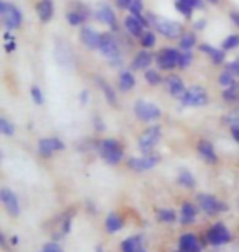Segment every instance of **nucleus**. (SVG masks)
Returning a JSON list of instances; mask_svg holds the SVG:
<instances>
[{
  "label": "nucleus",
  "mask_w": 239,
  "mask_h": 252,
  "mask_svg": "<svg viewBox=\"0 0 239 252\" xmlns=\"http://www.w3.org/2000/svg\"><path fill=\"white\" fill-rule=\"evenodd\" d=\"M147 17H149V22L154 27L156 32L167 39H179L185 33L184 25L180 22H175V20L166 18L162 15H154V13H149Z\"/></svg>",
  "instance_id": "1"
},
{
  "label": "nucleus",
  "mask_w": 239,
  "mask_h": 252,
  "mask_svg": "<svg viewBox=\"0 0 239 252\" xmlns=\"http://www.w3.org/2000/svg\"><path fill=\"white\" fill-rule=\"evenodd\" d=\"M97 153H99L100 158L110 165L120 164L125 158L123 146H121L116 139H111V138L99 141V143H97Z\"/></svg>",
  "instance_id": "2"
},
{
  "label": "nucleus",
  "mask_w": 239,
  "mask_h": 252,
  "mask_svg": "<svg viewBox=\"0 0 239 252\" xmlns=\"http://www.w3.org/2000/svg\"><path fill=\"white\" fill-rule=\"evenodd\" d=\"M0 17H2L3 27L7 28L8 32H15V30H18L23 23V15L20 12V8L17 5L5 2V0L0 2Z\"/></svg>",
  "instance_id": "3"
},
{
  "label": "nucleus",
  "mask_w": 239,
  "mask_h": 252,
  "mask_svg": "<svg viewBox=\"0 0 239 252\" xmlns=\"http://www.w3.org/2000/svg\"><path fill=\"white\" fill-rule=\"evenodd\" d=\"M179 100L182 107H205L210 103V95L202 85H192Z\"/></svg>",
  "instance_id": "4"
},
{
  "label": "nucleus",
  "mask_w": 239,
  "mask_h": 252,
  "mask_svg": "<svg viewBox=\"0 0 239 252\" xmlns=\"http://www.w3.org/2000/svg\"><path fill=\"white\" fill-rule=\"evenodd\" d=\"M197 203L203 213L208 216H216L223 213V211L230 210V206H228L225 201H221L220 198H216L215 195H210V193H198Z\"/></svg>",
  "instance_id": "5"
},
{
  "label": "nucleus",
  "mask_w": 239,
  "mask_h": 252,
  "mask_svg": "<svg viewBox=\"0 0 239 252\" xmlns=\"http://www.w3.org/2000/svg\"><path fill=\"white\" fill-rule=\"evenodd\" d=\"M162 136V128L159 125L149 126L146 128L138 138V148L143 154H152V149L156 148V144L159 143Z\"/></svg>",
  "instance_id": "6"
},
{
  "label": "nucleus",
  "mask_w": 239,
  "mask_h": 252,
  "mask_svg": "<svg viewBox=\"0 0 239 252\" xmlns=\"http://www.w3.org/2000/svg\"><path fill=\"white\" fill-rule=\"evenodd\" d=\"M231 239H233V236L225 223H215L206 231V243L210 246H215V248L230 244Z\"/></svg>",
  "instance_id": "7"
},
{
  "label": "nucleus",
  "mask_w": 239,
  "mask_h": 252,
  "mask_svg": "<svg viewBox=\"0 0 239 252\" xmlns=\"http://www.w3.org/2000/svg\"><path fill=\"white\" fill-rule=\"evenodd\" d=\"M179 58L180 51L175 48H162L159 53L156 54V64L161 70H172L179 67Z\"/></svg>",
  "instance_id": "8"
},
{
  "label": "nucleus",
  "mask_w": 239,
  "mask_h": 252,
  "mask_svg": "<svg viewBox=\"0 0 239 252\" xmlns=\"http://www.w3.org/2000/svg\"><path fill=\"white\" fill-rule=\"evenodd\" d=\"M135 115L139 122H156L161 118V108L157 105L146 102V100H138L135 103Z\"/></svg>",
  "instance_id": "9"
},
{
  "label": "nucleus",
  "mask_w": 239,
  "mask_h": 252,
  "mask_svg": "<svg viewBox=\"0 0 239 252\" xmlns=\"http://www.w3.org/2000/svg\"><path fill=\"white\" fill-rule=\"evenodd\" d=\"M99 51H100L102 56H105V58H108V59H115V58H120L121 56L120 43H118V39L115 38V34H111V33H102Z\"/></svg>",
  "instance_id": "10"
},
{
  "label": "nucleus",
  "mask_w": 239,
  "mask_h": 252,
  "mask_svg": "<svg viewBox=\"0 0 239 252\" xmlns=\"http://www.w3.org/2000/svg\"><path fill=\"white\" fill-rule=\"evenodd\" d=\"M161 158L156 154H143L141 158H130L128 167L135 172H146V170L154 169L159 164Z\"/></svg>",
  "instance_id": "11"
},
{
  "label": "nucleus",
  "mask_w": 239,
  "mask_h": 252,
  "mask_svg": "<svg viewBox=\"0 0 239 252\" xmlns=\"http://www.w3.org/2000/svg\"><path fill=\"white\" fill-rule=\"evenodd\" d=\"M64 148H66V144L59 138H56V136L54 138H43L38 141V154L46 159L56 153L64 151Z\"/></svg>",
  "instance_id": "12"
},
{
  "label": "nucleus",
  "mask_w": 239,
  "mask_h": 252,
  "mask_svg": "<svg viewBox=\"0 0 239 252\" xmlns=\"http://www.w3.org/2000/svg\"><path fill=\"white\" fill-rule=\"evenodd\" d=\"M0 200H2L3 208L8 211V215H12V216L20 215L22 208H20V200H18L17 193H13L10 189L3 187L2 190H0Z\"/></svg>",
  "instance_id": "13"
},
{
  "label": "nucleus",
  "mask_w": 239,
  "mask_h": 252,
  "mask_svg": "<svg viewBox=\"0 0 239 252\" xmlns=\"http://www.w3.org/2000/svg\"><path fill=\"white\" fill-rule=\"evenodd\" d=\"M95 17L100 23L106 25L111 30H118V20H116V13L113 12V8L106 3H102L95 12Z\"/></svg>",
  "instance_id": "14"
},
{
  "label": "nucleus",
  "mask_w": 239,
  "mask_h": 252,
  "mask_svg": "<svg viewBox=\"0 0 239 252\" xmlns=\"http://www.w3.org/2000/svg\"><path fill=\"white\" fill-rule=\"evenodd\" d=\"M102 33L97 32L92 27H82L80 30V41L87 49H99Z\"/></svg>",
  "instance_id": "15"
},
{
  "label": "nucleus",
  "mask_w": 239,
  "mask_h": 252,
  "mask_svg": "<svg viewBox=\"0 0 239 252\" xmlns=\"http://www.w3.org/2000/svg\"><path fill=\"white\" fill-rule=\"evenodd\" d=\"M156 63V56H152L149 49H141L136 53V56L131 61V69L133 70H146L151 67V64Z\"/></svg>",
  "instance_id": "16"
},
{
  "label": "nucleus",
  "mask_w": 239,
  "mask_h": 252,
  "mask_svg": "<svg viewBox=\"0 0 239 252\" xmlns=\"http://www.w3.org/2000/svg\"><path fill=\"white\" fill-rule=\"evenodd\" d=\"M197 153L200 154V158L208 164H216L218 162V154L215 151V146H213L208 139H200L197 144Z\"/></svg>",
  "instance_id": "17"
},
{
  "label": "nucleus",
  "mask_w": 239,
  "mask_h": 252,
  "mask_svg": "<svg viewBox=\"0 0 239 252\" xmlns=\"http://www.w3.org/2000/svg\"><path fill=\"white\" fill-rule=\"evenodd\" d=\"M198 49H200L203 54H206V56L210 58V61L215 65H223L226 61V51H223L220 48H215L208 43H202L200 46H198Z\"/></svg>",
  "instance_id": "18"
},
{
  "label": "nucleus",
  "mask_w": 239,
  "mask_h": 252,
  "mask_svg": "<svg viewBox=\"0 0 239 252\" xmlns=\"http://www.w3.org/2000/svg\"><path fill=\"white\" fill-rule=\"evenodd\" d=\"M164 82H166V87H167V92H169L171 95H174V97L177 98H180L182 95L185 94V84H184V80H182L179 75H175V74H169L167 77L164 79Z\"/></svg>",
  "instance_id": "19"
},
{
  "label": "nucleus",
  "mask_w": 239,
  "mask_h": 252,
  "mask_svg": "<svg viewBox=\"0 0 239 252\" xmlns=\"http://www.w3.org/2000/svg\"><path fill=\"white\" fill-rule=\"evenodd\" d=\"M179 252H202V244L193 233H185L179 238Z\"/></svg>",
  "instance_id": "20"
},
{
  "label": "nucleus",
  "mask_w": 239,
  "mask_h": 252,
  "mask_svg": "<svg viewBox=\"0 0 239 252\" xmlns=\"http://www.w3.org/2000/svg\"><path fill=\"white\" fill-rule=\"evenodd\" d=\"M123 27L126 30V33H128V36L131 38H139L141 34L144 33V27H143V23H141V18L135 17V15H131V13L125 18Z\"/></svg>",
  "instance_id": "21"
},
{
  "label": "nucleus",
  "mask_w": 239,
  "mask_h": 252,
  "mask_svg": "<svg viewBox=\"0 0 239 252\" xmlns=\"http://www.w3.org/2000/svg\"><path fill=\"white\" fill-rule=\"evenodd\" d=\"M197 215H198L197 206L193 203H190V201H185V203L180 206L179 220H180V223L184 226H190V224H193L197 221Z\"/></svg>",
  "instance_id": "22"
},
{
  "label": "nucleus",
  "mask_w": 239,
  "mask_h": 252,
  "mask_svg": "<svg viewBox=\"0 0 239 252\" xmlns=\"http://www.w3.org/2000/svg\"><path fill=\"white\" fill-rule=\"evenodd\" d=\"M36 15L39 18V22L48 23L51 22L54 15V2L53 0H39L36 3Z\"/></svg>",
  "instance_id": "23"
},
{
  "label": "nucleus",
  "mask_w": 239,
  "mask_h": 252,
  "mask_svg": "<svg viewBox=\"0 0 239 252\" xmlns=\"http://www.w3.org/2000/svg\"><path fill=\"white\" fill-rule=\"evenodd\" d=\"M123 226H125V221H123V218H121L118 213H110L105 218V229H106V233L116 234V233H120V231L123 229Z\"/></svg>",
  "instance_id": "24"
},
{
  "label": "nucleus",
  "mask_w": 239,
  "mask_h": 252,
  "mask_svg": "<svg viewBox=\"0 0 239 252\" xmlns=\"http://www.w3.org/2000/svg\"><path fill=\"white\" fill-rule=\"evenodd\" d=\"M121 252H146L141 236H131L121 243Z\"/></svg>",
  "instance_id": "25"
},
{
  "label": "nucleus",
  "mask_w": 239,
  "mask_h": 252,
  "mask_svg": "<svg viewBox=\"0 0 239 252\" xmlns=\"http://www.w3.org/2000/svg\"><path fill=\"white\" fill-rule=\"evenodd\" d=\"M118 85L121 92H130V90L135 89L136 85V77L131 70H121L120 72V79H118Z\"/></svg>",
  "instance_id": "26"
},
{
  "label": "nucleus",
  "mask_w": 239,
  "mask_h": 252,
  "mask_svg": "<svg viewBox=\"0 0 239 252\" xmlns=\"http://www.w3.org/2000/svg\"><path fill=\"white\" fill-rule=\"evenodd\" d=\"M97 84H99L102 94L105 95L106 102H108L111 107H115V105H116V92H115V89L111 87V85L106 82L105 79H102V77H97Z\"/></svg>",
  "instance_id": "27"
},
{
  "label": "nucleus",
  "mask_w": 239,
  "mask_h": 252,
  "mask_svg": "<svg viewBox=\"0 0 239 252\" xmlns=\"http://www.w3.org/2000/svg\"><path fill=\"white\" fill-rule=\"evenodd\" d=\"M195 2L193 0H175V10L179 12L184 18H192L193 12H195Z\"/></svg>",
  "instance_id": "28"
},
{
  "label": "nucleus",
  "mask_w": 239,
  "mask_h": 252,
  "mask_svg": "<svg viewBox=\"0 0 239 252\" xmlns=\"http://www.w3.org/2000/svg\"><path fill=\"white\" fill-rule=\"evenodd\" d=\"M72 211H69V213H64L63 218H61V228H59V233L54 234L53 241H59L61 238H64L66 234L70 233V228H72Z\"/></svg>",
  "instance_id": "29"
},
{
  "label": "nucleus",
  "mask_w": 239,
  "mask_h": 252,
  "mask_svg": "<svg viewBox=\"0 0 239 252\" xmlns=\"http://www.w3.org/2000/svg\"><path fill=\"white\" fill-rule=\"evenodd\" d=\"M177 182H179V185H182L184 189H195L197 185V180L195 177H193V174L190 172V170L187 169H180L179 170V175H177Z\"/></svg>",
  "instance_id": "30"
},
{
  "label": "nucleus",
  "mask_w": 239,
  "mask_h": 252,
  "mask_svg": "<svg viewBox=\"0 0 239 252\" xmlns=\"http://www.w3.org/2000/svg\"><path fill=\"white\" fill-rule=\"evenodd\" d=\"M197 46V34L193 32H185L179 38V48L180 51H192Z\"/></svg>",
  "instance_id": "31"
},
{
  "label": "nucleus",
  "mask_w": 239,
  "mask_h": 252,
  "mask_svg": "<svg viewBox=\"0 0 239 252\" xmlns=\"http://www.w3.org/2000/svg\"><path fill=\"white\" fill-rule=\"evenodd\" d=\"M221 97H223V100H225L226 103H236V102H239V84L235 82L233 85H230V87L223 89Z\"/></svg>",
  "instance_id": "32"
},
{
  "label": "nucleus",
  "mask_w": 239,
  "mask_h": 252,
  "mask_svg": "<svg viewBox=\"0 0 239 252\" xmlns=\"http://www.w3.org/2000/svg\"><path fill=\"white\" fill-rule=\"evenodd\" d=\"M66 20H68V23L70 27H80V25H84L89 18L80 13L79 10H70V12L66 15Z\"/></svg>",
  "instance_id": "33"
},
{
  "label": "nucleus",
  "mask_w": 239,
  "mask_h": 252,
  "mask_svg": "<svg viewBox=\"0 0 239 252\" xmlns=\"http://www.w3.org/2000/svg\"><path fill=\"white\" fill-rule=\"evenodd\" d=\"M156 216H157V220L162 221V223H174V221H177V213L174 210H171V208H159V210H156Z\"/></svg>",
  "instance_id": "34"
},
{
  "label": "nucleus",
  "mask_w": 239,
  "mask_h": 252,
  "mask_svg": "<svg viewBox=\"0 0 239 252\" xmlns=\"http://www.w3.org/2000/svg\"><path fill=\"white\" fill-rule=\"evenodd\" d=\"M239 48V34L238 33H233L230 34V36H226L225 39H223L221 43V49L223 51H235V49Z\"/></svg>",
  "instance_id": "35"
},
{
  "label": "nucleus",
  "mask_w": 239,
  "mask_h": 252,
  "mask_svg": "<svg viewBox=\"0 0 239 252\" xmlns=\"http://www.w3.org/2000/svg\"><path fill=\"white\" fill-rule=\"evenodd\" d=\"M156 33L154 32H149V30H146V32L139 36V43L141 46H143L144 49H151L156 46Z\"/></svg>",
  "instance_id": "36"
},
{
  "label": "nucleus",
  "mask_w": 239,
  "mask_h": 252,
  "mask_svg": "<svg viewBox=\"0 0 239 252\" xmlns=\"http://www.w3.org/2000/svg\"><path fill=\"white\" fill-rule=\"evenodd\" d=\"M144 79L149 85H159L162 82V77L157 69H146L144 70Z\"/></svg>",
  "instance_id": "37"
},
{
  "label": "nucleus",
  "mask_w": 239,
  "mask_h": 252,
  "mask_svg": "<svg viewBox=\"0 0 239 252\" xmlns=\"http://www.w3.org/2000/svg\"><path fill=\"white\" fill-rule=\"evenodd\" d=\"M218 84L221 85V87H230V85L235 84V75H233L230 70H223V72L218 75Z\"/></svg>",
  "instance_id": "38"
},
{
  "label": "nucleus",
  "mask_w": 239,
  "mask_h": 252,
  "mask_svg": "<svg viewBox=\"0 0 239 252\" xmlns=\"http://www.w3.org/2000/svg\"><path fill=\"white\" fill-rule=\"evenodd\" d=\"M143 10H144V3L143 0H131L128 12L135 17H143Z\"/></svg>",
  "instance_id": "39"
},
{
  "label": "nucleus",
  "mask_w": 239,
  "mask_h": 252,
  "mask_svg": "<svg viewBox=\"0 0 239 252\" xmlns=\"http://www.w3.org/2000/svg\"><path fill=\"white\" fill-rule=\"evenodd\" d=\"M193 63V54L192 51H180V58H179V69H187L190 67Z\"/></svg>",
  "instance_id": "40"
},
{
  "label": "nucleus",
  "mask_w": 239,
  "mask_h": 252,
  "mask_svg": "<svg viewBox=\"0 0 239 252\" xmlns=\"http://www.w3.org/2000/svg\"><path fill=\"white\" fill-rule=\"evenodd\" d=\"M0 133L5 136H13L15 134V126L13 123H10L7 118H0Z\"/></svg>",
  "instance_id": "41"
},
{
  "label": "nucleus",
  "mask_w": 239,
  "mask_h": 252,
  "mask_svg": "<svg viewBox=\"0 0 239 252\" xmlns=\"http://www.w3.org/2000/svg\"><path fill=\"white\" fill-rule=\"evenodd\" d=\"M223 122L228 123L230 126H239V107H236L235 110H231L230 113L223 118Z\"/></svg>",
  "instance_id": "42"
},
{
  "label": "nucleus",
  "mask_w": 239,
  "mask_h": 252,
  "mask_svg": "<svg viewBox=\"0 0 239 252\" xmlns=\"http://www.w3.org/2000/svg\"><path fill=\"white\" fill-rule=\"evenodd\" d=\"M32 98L36 105H43V102H44V95H43L41 89H39L38 85H33L32 87Z\"/></svg>",
  "instance_id": "43"
},
{
  "label": "nucleus",
  "mask_w": 239,
  "mask_h": 252,
  "mask_svg": "<svg viewBox=\"0 0 239 252\" xmlns=\"http://www.w3.org/2000/svg\"><path fill=\"white\" fill-rule=\"evenodd\" d=\"M226 69L230 70V72L233 75H236V77H239V58L238 59H233L231 63L226 64Z\"/></svg>",
  "instance_id": "44"
},
{
  "label": "nucleus",
  "mask_w": 239,
  "mask_h": 252,
  "mask_svg": "<svg viewBox=\"0 0 239 252\" xmlns=\"http://www.w3.org/2000/svg\"><path fill=\"white\" fill-rule=\"evenodd\" d=\"M43 252H64V251H63V248H61V246H59L58 243H54V241H51V243L44 244Z\"/></svg>",
  "instance_id": "45"
},
{
  "label": "nucleus",
  "mask_w": 239,
  "mask_h": 252,
  "mask_svg": "<svg viewBox=\"0 0 239 252\" xmlns=\"http://www.w3.org/2000/svg\"><path fill=\"white\" fill-rule=\"evenodd\" d=\"M231 129V138L239 144V126H230Z\"/></svg>",
  "instance_id": "46"
},
{
  "label": "nucleus",
  "mask_w": 239,
  "mask_h": 252,
  "mask_svg": "<svg viewBox=\"0 0 239 252\" xmlns=\"http://www.w3.org/2000/svg\"><path fill=\"white\" fill-rule=\"evenodd\" d=\"M15 49H17V43H15V39L5 43V51L7 53H12V51H15Z\"/></svg>",
  "instance_id": "47"
},
{
  "label": "nucleus",
  "mask_w": 239,
  "mask_h": 252,
  "mask_svg": "<svg viewBox=\"0 0 239 252\" xmlns=\"http://www.w3.org/2000/svg\"><path fill=\"white\" fill-rule=\"evenodd\" d=\"M230 18H231V22L239 28V12L238 10H233V12L230 13Z\"/></svg>",
  "instance_id": "48"
},
{
  "label": "nucleus",
  "mask_w": 239,
  "mask_h": 252,
  "mask_svg": "<svg viewBox=\"0 0 239 252\" xmlns=\"http://www.w3.org/2000/svg\"><path fill=\"white\" fill-rule=\"evenodd\" d=\"M94 123H95V129H97V131H103V129H105V123L102 122V120H100L99 117H95V118H94Z\"/></svg>",
  "instance_id": "49"
},
{
  "label": "nucleus",
  "mask_w": 239,
  "mask_h": 252,
  "mask_svg": "<svg viewBox=\"0 0 239 252\" xmlns=\"http://www.w3.org/2000/svg\"><path fill=\"white\" fill-rule=\"evenodd\" d=\"M205 27H206V22H205L203 18H202V20H197V22L193 23V28H195L197 32H198V30H203Z\"/></svg>",
  "instance_id": "50"
},
{
  "label": "nucleus",
  "mask_w": 239,
  "mask_h": 252,
  "mask_svg": "<svg viewBox=\"0 0 239 252\" xmlns=\"http://www.w3.org/2000/svg\"><path fill=\"white\" fill-rule=\"evenodd\" d=\"M79 100H80V102H82L84 105L89 102V92H87V90H82V92L79 94Z\"/></svg>",
  "instance_id": "51"
},
{
  "label": "nucleus",
  "mask_w": 239,
  "mask_h": 252,
  "mask_svg": "<svg viewBox=\"0 0 239 252\" xmlns=\"http://www.w3.org/2000/svg\"><path fill=\"white\" fill-rule=\"evenodd\" d=\"M115 2H116V5H118L120 8H126V10H128L131 0H115Z\"/></svg>",
  "instance_id": "52"
},
{
  "label": "nucleus",
  "mask_w": 239,
  "mask_h": 252,
  "mask_svg": "<svg viewBox=\"0 0 239 252\" xmlns=\"http://www.w3.org/2000/svg\"><path fill=\"white\" fill-rule=\"evenodd\" d=\"M0 246H2L3 249H7V238H5V234H3V233L0 234Z\"/></svg>",
  "instance_id": "53"
},
{
  "label": "nucleus",
  "mask_w": 239,
  "mask_h": 252,
  "mask_svg": "<svg viewBox=\"0 0 239 252\" xmlns=\"http://www.w3.org/2000/svg\"><path fill=\"white\" fill-rule=\"evenodd\" d=\"M20 243V238H18V236H12V238H10V244H12V246H17Z\"/></svg>",
  "instance_id": "54"
},
{
  "label": "nucleus",
  "mask_w": 239,
  "mask_h": 252,
  "mask_svg": "<svg viewBox=\"0 0 239 252\" xmlns=\"http://www.w3.org/2000/svg\"><path fill=\"white\" fill-rule=\"evenodd\" d=\"M193 2H195L197 10H203V0H193Z\"/></svg>",
  "instance_id": "55"
},
{
  "label": "nucleus",
  "mask_w": 239,
  "mask_h": 252,
  "mask_svg": "<svg viewBox=\"0 0 239 252\" xmlns=\"http://www.w3.org/2000/svg\"><path fill=\"white\" fill-rule=\"evenodd\" d=\"M3 38H5V41H12V39H15V38H13V34L10 33V32L5 33V34H3Z\"/></svg>",
  "instance_id": "56"
},
{
  "label": "nucleus",
  "mask_w": 239,
  "mask_h": 252,
  "mask_svg": "<svg viewBox=\"0 0 239 252\" xmlns=\"http://www.w3.org/2000/svg\"><path fill=\"white\" fill-rule=\"evenodd\" d=\"M208 3H211V5H218L220 3V0H206Z\"/></svg>",
  "instance_id": "57"
},
{
  "label": "nucleus",
  "mask_w": 239,
  "mask_h": 252,
  "mask_svg": "<svg viewBox=\"0 0 239 252\" xmlns=\"http://www.w3.org/2000/svg\"><path fill=\"white\" fill-rule=\"evenodd\" d=\"M97 252H105V249L102 246H97Z\"/></svg>",
  "instance_id": "58"
}]
</instances>
